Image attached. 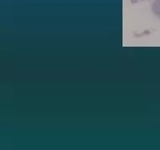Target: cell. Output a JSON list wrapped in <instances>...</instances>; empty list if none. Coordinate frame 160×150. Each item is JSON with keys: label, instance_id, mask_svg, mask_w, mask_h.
Segmentation results:
<instances>
[{"label": "cell", "instance_id": "cell-1", "mask_svg": "<svg viewBox=\"0 0 160 150\" xmlns=\"http://www.w3.org/2000/svg\"><path fill=\"white\" fill-rule=\"evenodd\" d=\"M151 9L153 14L160 18V0H155L151 6Z\"/></svg>", "mask_w": 160, "mask_h": 150}, {"label": "cell", "instance_id": "cell-2", "mask_svg": "<svg viewBox=\"0 0 160 150\" xmlns=\"http://www.w3.org/2000/svg\"><path fill=\"white\" fill-rule=\"evenodd\" d=\"M134 1H138V0H134Z\"/></svg>", "mask_w": 160, "mask_h": 150}]
</instances>
